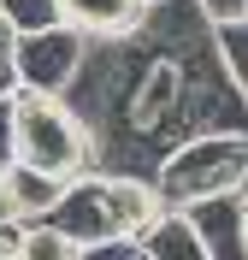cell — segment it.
Here are the masks:
<instances>
[{"label":"cell","mask_w":248,"mask_h":260,"mask_svg":"<svg viewBox=\"0 0 248 260\" xmlns=\"http://www.w3.org/2000/svg\"><path fill=\"white\" fill-rule=\"evenodd\" d=\"M12 160L71 183V178H83L95 166V136H89V124L59 95L12 89Z\"/></svg>","instance_id":"obj_1"},{"label":"cell","mask_w":248,"mask_h":260,"mask_svg":"<svg viewBox=\"0 0 248 260\" xmlns=\"http://www.w3.org/2000/svg\"><path fill=\"white\" fill-rule=\"evenodd\" d=\"M154 189L171 213L213 201V195H242L248 189V136L242 130H213V136H189L154 166Z\"/></svg>","instance_id":"obj_2"},{"label":"cell","mask_w":248,"mask_h":260,"mask_svg":"<svg viewBox=\"0 0 248 260\" xmlns=\"http://www.w3.org/2000/svg\"><path fill=\"white\" fill-rule=\"evenodd\" d=\"M83 59H89V42L65 24H53L42 36H18V53H12V83L30 89V95H65L77 83Z\"/></svg>","instance_id":"obj_3"},{"label":"cell","mask_w":248,"mask_h":260,"mask_svg":"<svg viewBox=\"0 0 248 260\" xmlns=\"http://www.w3.org/2000/svg\"><path fill=\"white\" fill-rule=\"evenodd\" d=\"M154 0H59V24L77 30L89 48H113V42H136L148 24Z\"/></svg>","instance_id":"obj_4"},{"label":"cell","mask_w":248,"mask_h":260,"mask_svg":"<svg viewBox=\"0 0 248 260\" xmlns=\"http://www.w3.org/2000/svg\"><path fill=\"white\" fill-rule=\"evenodd\" d=\"M59 195L65 183L48 178V172H36V166H6L0 172V219H18V225H48L53 207H59Z\"/></svg>","instance_id":"obj_5"},{"label":"cell","mask_w":248,"mask_h":260,"mask_svg":"<svg viewBox=\"0 0 248 260\" xmlns=\"http://www.w3.org/2000/svg\"><path fill=\"white\" fill-rule=\"evenodd\" d=\"M183 219L195 225L207 260H248V243H242V195L195 201V207H183Z\"/></svg>","instance_id":"obj_6"},{"label":"cell","mask_w":248,"mask_h":260,"mask_svg":"<svg viewBox=\"0 0 248 260\" xmlns=\"http://www.w3.org/2000/svg\"><path fill=\"white\" fill-rule=\"evenodd\" d=\"M136 248H142V260H207V254H201L195 225H189L183 213H171V207L160 213V225H154Z\"/></svg>","instance_id":"obj_7"},{"label":"cell","mask_w":248,"mask_h":260,"mask_svg":"<svg viewBox=\"0 0 248 260\" xmlns=\"http://www.w3.org/2000/svg\"><path fill=\"white\" fill-rule=\"evenodd\" d=\"M0 12L18 36H42L59 24V0H0Z\"/></svg>","instance_id":"obj_8"},{"label":"cell","mask_w":248,"mask_h":260,"mask_svg":"<svg viewBox=\"0 0 248 260\" xmlns=\"http://www.w3.org/2000/svg\"><path fill=\"white\" fill-rule=\"evenodd\" d=\"M18 260H77V248H71L53 225H30V231H24V248H18Z\"/></svg>","instance_id":"obj_9"},{"label":"cell","mask_w":248,"mask_h":260,"mask_svg":"<svg viewBox=\"0 0 248 260\" xmlns=\"http://www.w3.org/2000/svg\"><path fill=\"white\" fill-rule=\"evenodd\" d=\"M189 6H195V18L207 30H236V24H248V0H189Z\"/></svg>","instance_id":"obj_10"},{"label":"cell","mask_w":248,"mask_h":260,"mask_svg":"<svg viewBox=\"0 0 248 260\" xmlns=\"http://www.w3.org/2000/svg\"><path fill=\"white\" fill-rule=\"evenodd\" d=\"M142 248L136 243H95V248H77V260H136Z\"/></svg>","instance_id":"obj_11"},{"label":"cell","mask_w":248,"mask_h":260,"mask_svg":"<svg viewBox=\"0 0 248 260\" xmlns=\"http://www.w3.org/2000/svg\"><path fill=\"white\" fill-rule=\"evenodd\" d=\"M24 231H30V225H18V219H0V260H18V248H24Z\"/></svg>","instance_id":"obj_12"},{"label":"cell","mask_w":248,"mask_h":260,"mask_svg":"<svg viewBox=\"0 0 248 260\" xmlns=\"http://www.w3.org/2000/svg\"><path fill=\"white\" fill-rule=\"evenodd\" d=\"M12 166V95L0 101V172Z\"/></svg>","instance_id":"obj_13"},{"label":"cell","mask_w":248,"mask_h":260,"mask_svg":"<svg viewBox=\"0 0 248 260\" xmlns=\"http://www.w3.org/2000/svg\"><path fill=\"white\" fill-rule=\"evenodd\" d=\"M12 53H18V30L6 24V12H0V71H12Z\"/></svg>","instance_id":"obj_14"},{"label":"cell","mask_w":248,"mask_h":260,"mask_svg":"<svg viewBox=\"0 0 248 260\" xmlns=\"http://www.w3.org/2000/svg\"><path fill=\"white\" fill-rule=\"evenodd\" d=\"M12 89H18V83H12V71H0V101L12 95Z\"/></svg>","instance_id":"obj_15"},{"label":"cell","mask_w":248,"mask_h":260,"mask_svg":"<svg viewBox=\"0 0 248 260\" xmlns=\"http://www.w3.org/2000/svg\"><path fill=\"white\" fill-rule=\"evenodd\" d=\"M242 243H248V189H242Z\"/></svg>","instance_id":"obj_16"},{"label":"cell","mask_w":248,"mask_h":260,"mask_svg":"<svg viewBox=\"0 0 248 260\" xmlns=\"http://www.w3.org/2000/svg\"><path fill=\"white\" fill-rule=\"evenodd\" d=\"M242 30H248V24H242Z\"/></svg>","instance_id":"obj_17"},{"label":"cell","mask_w":248,"mask_h":260,"mask_svg":"<svg viewBox=\"0 0 248 260\" xmlns=\"http://www.w3.org/2000/svg\"><path fill=\"white\" fill-rule=\"evenodd\" d=\"M136 260H142V254H136Z\"/></svg>","instance_id":"obj_18"}]
</instances>
